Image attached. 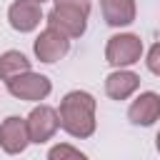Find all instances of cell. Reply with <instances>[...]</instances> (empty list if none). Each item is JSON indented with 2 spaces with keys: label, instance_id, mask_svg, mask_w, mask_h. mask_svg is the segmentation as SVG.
Segmentation results:
<instances>
[{
  "label": "cell",
  "instance_id": "obj_1",
  "mask_svg": "<svg viewBox=\"0 0 160 160\" xmlns=\"http://www.w3.org/2000/svg\"><path fill=\"white\" fill-rule=\"evenodd\" d=\"M95 98L88 90H70L58 108L60 128L72 138H90L95 132Z\"/></svg>",
  "mask_w": 160,
  "mask_h": 160
},
{
  "label": "cell",
  "instance_id": "obj_2",
  "mask_svg": "<svg viewBox=\"0 0 160 160\" xmlns=\"http://www.w3.org/2000/svg\"><path fill=\"white\" fill-rule=\"evenodd\" d=\"M88 15H90V2L88 0H55L52 10L48 12V25L60 30L62 35L80 38L88 28Z\"/></svg>",
  "mask_w": 160,
  "mask_h": 160
},
{
  "label": "cell",
  "instance_id": "obj_3",
  "mask_svg": "<svg viewBox=\"0 0 160 160\" xmlns=\"http://www.w3.org/2000/svg\"><path fill=\"white\" fill-rule=\"evenodd\" d=\"M140 58H142V40L132 32H118L105 45V60L112 68L135 65Z\"/></svg>",
  "mask_w": 160,
  "mask_h": 160
},
{
  "label": "cell",
  "instance_id": "obj_4",
  "mask_svg": "<svg viewBox=\"0 0 160 160\" xmlns=\"http://www.w3.org/2000/svg\"><path fill=\"white\" fill-rule=\"evenodd\" d=\"M8 92L18 100H28V102H40L52 92V82L48 75L40 72H22L12 80H8Z\"/></svg>",
  "mask_w": 160,
  "mask_h": 160
},
{
  "label": "cell",
  "instance_id": "obj_5",
  "mask_svg": "<svg viewBox=\"0 0 160 160\" xmlns=\"http://www.w3.org/2000/svg\"><path fill=\"white\" fill-rule=\"evenodd\" d=\"M32 52H35V58H38L40 62H58V60H62V58L70 52V38L48 25V28L35 38Z\"/></svg>",
  "mask_w": 160,
  "mask_h": 160
},
{
  "label": "cell",
  "instance_id": "obj_6",
  "mask_svg": "<svg viewBox=\"0 0 160 160\" xmlns=\"http://www.w3.org/2000/svg\"><path fill=\"white\" fill-rule=\"evenodd\" d=\"M25 120H28L30 142H38V145L48 142V140L58 132V128H60V115H58V110L50 108V105H38V108H32Z\"/></svg>",
  "mask_w": 160,
  "mask_h": 160
},
{
  "label": "cell",
  "instance_id": "obj_7",
  "mask_svg": "<svg viewBox=\"0 0 160 160\" xmlns=\"http://www.w3.org/2000/svg\"><path fill=\"white\" fill-rule=\"evenodd\" d=\"M30 145V132H28V120L10 115L0 122V148L8 155H20Z\"/></svg>",
  "mask_w": 160,
  "mask_h": 160
},
{
  "label": "cell",
  "instance_id": "obj_8",
  "mask_svg": "<svg viewBox=\"0 0 160 160\" xmlns=\"http://www.w3.org/2000/svg\"><path fill=\"white\" fill-rule=\"evenodd\" d=\"M42 20V5L38 0H15L8 8V22L18 32H32Z\"/></svg>",
  "mask_w": 160,
  "mask_h": 160
},
{
  "label": "cell",
  "instance_id": "obj_9",
  "mask_svg": "<svg viewBox=\"0 0 160 160\" xmlns=\"http://www.w3.org/2000/svg\"><path fill=\"white\" fill-rule=\"evenodd\" d=\"M128 120L132 125H142V128L158 122L160 120V95L152 90L140 92L128 108Z\"/></svg>",
  "mask_w": 160,
  "mask_h": 160
},
{
  "label": "cell",
  "instance_id": "obj_10",
  "mask_svg": "<svg viewBox=\"0 0 160 160\" xmlns=\"http://www.w3.org/2000/svg\"><path fill=\"white\" fill-rule=\"evenodd\" d=\"M138 88H140V75L125 68H115L105 78V92L110 100H128Z\"/></svg>",
  "mask_w": 160,
  "mask_h": 160
},
{
  "label": "cell",
  "instance_id": "obj_11",
  "mask_svg": "<svg viewBox=\"0 0 160 160\" xmlns=\"http://www.w3.org/2000/svg\"><path fill=\"white\" fill-rule=\"evenodd\" d=\"M102 18L110 28H125L135 20V0H100Z\"/></svg>",
  "mask_w": 160,
  "mask_h": 160
},
{
  "label": "cell",
  "instance_id": "obj_12",
  "mask_svg": "<svg viewBox=\"0 0 160 160\" xmlns=\"http://www.w3.org/2000/svg\"><path fill=\"white\" fill-rule=\"evenodd\" d=\"M22 72H30V60L20 50H8L0 55V80H12Z\"/></svg>",
  "mask_w": 160,
  "mask_h": 160
},
{
  "label": "cell",
  "instance_id": "obj_13",
  "mask_svg": "<svg viewBox=\"0 0 160 160\" xmlns=\"http://www.w3.org/2000/svg\"><path fill=\"white\" fill-rule=\"evenodd\" d=\"M48 160H88V155H85V152H80L78 148L68 145V142H58V145H52V148H50Z\"/></svg>",
  "mask_w": 160,
  "mask_h": 160
},
{
  "label": "cell",
  "instance_id": "obj_14",
  "mask_svg": "<svg viewBox=\"0 0 160 160\" xmlns=\"http://www.w3.org/2000/svg\"><path fill=\"white\" fill-rule=\"evenodd\" d=\"M145 65L152 75L160 78V42H155L150 50H148V58H145Z\"/></svg>",
  "mask_w": 160,
  "mask_h": 160
},
{
  "label": "cell",
  "instance_id": "obj_15",
  "mask_svg": "<svg viewBox=\"0 0 160 160\" xmlns=\"http://www.w3.org/2000/svg\"><path fill=\"white\" fill-rule=\"evenodd\" d=\"M155 148H158V152H160V130H158V135H155Z\"/></svg>",
  "mask_w": 160,
  "mask_h": 160
},
{
  "label": "cell",
  "instance_id": "obj_16",
  "mask_svg": "<svg viewBox=\"0 0 160 160\" xmlns=\"http://www.w3.org/2000/svg\"><path fill=\"white\" fill-rule=\"evenodd\" d=\"M38 2H40V5H42V2H45V0H38Z\"/></svg>",
  "mask_w": 160,
  "mask_h": 160
}]
</instances>
